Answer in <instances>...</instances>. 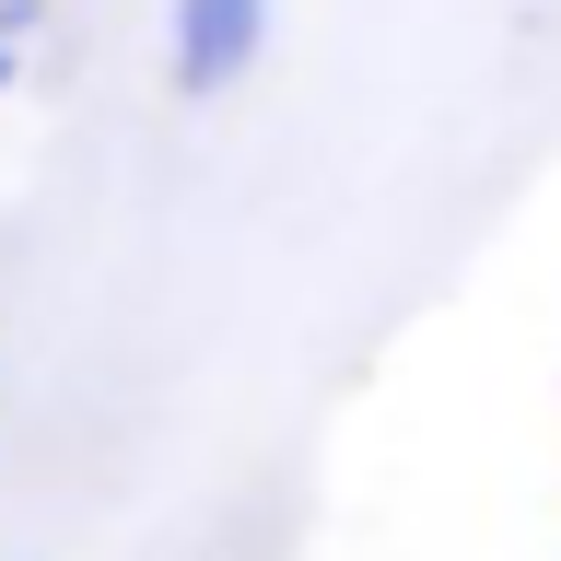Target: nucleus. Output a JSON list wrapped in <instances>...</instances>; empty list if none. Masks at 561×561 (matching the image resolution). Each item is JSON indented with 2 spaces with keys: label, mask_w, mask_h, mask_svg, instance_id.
<instances>
[{
  "label": "nucleus",
  "mask_w": 561,
  "mask_h": 561,
  "mask_svg": "<svg viewBox=\"0 0 561 561\" xmlns=\"http://www.w3.org/2000/svg\"><path fill=\"white\" fill-rule=\"evenodd\" d=\"M257 24H270V0H175V82L187 94H222L257 59Z\"/></svg>",
  "instance_id": "nucleus-1"
}]
</instances>
